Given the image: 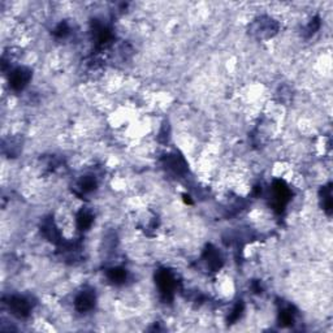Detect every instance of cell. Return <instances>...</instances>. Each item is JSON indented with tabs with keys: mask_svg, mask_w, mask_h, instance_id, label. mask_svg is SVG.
<instances>
[{
	"mask_svg": "<svg viewBox=\"0 0 333 333\" xmlns=\"http://www.w3.org/2000/svg\"><path fill=\"white\" fill-rule=\"evenodd\" d=\"M30 81V71L25 68H18L11 74L9 82L15 90H22Z\"/></svg>",
	"mask_w": 333,
	"mask_h": 333,
	"instance_id": "6da1fadb",
	"label": "cell"
},
{
	"mask_svg": "<svg viewBox=\"0 0 333 333\" xmlns=\"http://www.w3.org/2000/svg\"><path fill=\"white\" fill-rule=\"evenodd\" d=\"M94 301L95 298L92 293H81V294L76 298L77 310H78V311H82V313L83 311H88V310L93 309V306H94Z\"/></svg>",
	"mask_w": 333,
	"mask_h": 333,
	"instance_id": "7a4b0ae2",
	"label": "cell"
}]
</instances>
